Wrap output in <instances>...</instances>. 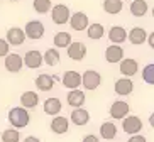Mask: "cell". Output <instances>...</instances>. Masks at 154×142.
<instances>
[{"label": "cell", "instance_id": "obj_18", "mask_svg": "<svg viewBox=\"0 0 154 142\" xmlns=\"http://www.w3.org/2000/svg\"><path fill=\"white\" fill-rule=\"evenodd\" d=\"M69 128V120L66 119V117H61V115H56L54 119H53V122H51V130L54 134H58V135H63V134L68 132Z\"/></svg>", "mask_w": 154, "mask_h": 142}, {"label": "cell", "instance_id": "obj_33", "mask_svg": "<svg viewBox=\"0 0 154 142\" xmlns=\"http://www.w3.org/2000/svg\"><path fill=\"white\" fill-rule=\"evenodd\" d=\"M9 49H10V46L7 44V41L5 39H0V58H4V56L9 54Z\"/></svg>", "mask_w": 154, "mask_h": 142}, {"label": "cell", "instance_id": "obj_36", "mask_svg": "<svg viewBox=\"0 0 154 142\" xmlns=\"http://www.w3.org/2000/svg\"><path fill=\"white\" fill-rule=\"evenodd\" d=\"M24 142H41V139L36 137V135H29V137L24 139Z\"/></svg>", "mask_w": 154, "mask_h": 142}, {"label": "cell", "instance_id": "obj_34", "mask_svg": "<svg viewBox=\"0 0 154 142\" xmlns=\"http://www.w3.org/2000/svg\"><path fill=\"white\" fill-rule=\"evenodd\" d=\"M127 142H147V139L144 137V135H131V139H129V140Z\"/></svg>", "mask_w": 154, "mask_h": 142}, {"label": "cell", "instance_id": "obj_35", "mask_svg": "<svg viewBox=\"0 0 154 142\" xmlns=\"http://www.w3.org/2000/svg\"><path fill=\"white\" fill-rule=\"evenodd\" d=\"M82 142H100V139L97 137V135H93V134H88V135H85V137H83Z\"/></svg>", "mask_w": 154, "mask_h": 142}, {"label": "cell", "instance_id": "obj_38", "mask_svg": "<svg viewBox=\"0 0 154 142\" xmlns=\"http://www.w3.org/2000/svg\"><path fill=\"white\" fill-rule=\"evenodd\" d=\"M12 2H19V0H12Z\"/></svg>", "mask_w": 154, "mask_h": 142}, {"label": "cell", "instance_id": "obj_31", "mask_svg": "<svg viewBox=\"0 0 154 142\" xmlns=\"http://www.w3.org/2000/svg\"><path fill=\"white\" fill-rule=\"evenodd\" d=\"M32 7H34V10L37 14H48L51 10V7H53V4H51V0H34Z\"/></svg>", "mask_w": 154, "mask_h": 142}, {"label": "cell", "instance_id": "obj_13", "mask_svg": "<svg viewBox=\"0 0 154 142\" xmlns=\"http://www.w3.org/2000/svg\"><path fill=\"white\" fill-rule=\"evenodd\" d=\"M7 44L9 46H20L24 41H26V34L20 27H12L7 31Z\"/></svg>", "mask_w": 154, "mask_h": 142}, {"label": "cell", "instance_id": "obj_15", "mask_svg": "<svg viewBox=\"0 0 154 142\" xmlns=\"http://www.w3.org/2000/svg\"><path fill=\"white\" fill-rule=\"evenodd\" d=\"M42 108H44V113L46 115H53V117H56V115H59V112H61V108H63V103H61L59 98L53 96V98L44 100Z\"/></svg>", "mask_w": 154, "mask_h": 142}, {"label": "cell", "instance_id": "obj_37", "mask_svg": "<svg viewBox=\"0 0 154 142\" xmlns=\"http://www.w3.org/2000/svg\"><path fill=\"white\" fill-rule=\"evenodd\" d=\"M149 46L154 47V34H149Z\"/></svg>", "mask_w": 154, "mask_h": 142}, {"label": "cell", "instance_id": "obj_29", "mask_svg": "<svg viewBox=\"0 0 154 142\" xmlns=\"http://www.w3.org/2000/svg\"><path fill=\"white\" fill-rule=\"evenodd\" d=\"M42 61H44L48 66H56V64L59 63V51L49 47V49L42 54Z\"/></svg>", "mask_w": 154, "mask_h": 142}, {"label": "cell", "instance_id": "obj_4", "mask_svg": "<svg viewBox=\"0 0 154 142\" xmlns=\"http://www.w3.org/2000/svg\"><path fill=\"white\" fill-rule=\"evenodd\" d=\"M122 130L129 135H136L142 130V120L137 115H127L125 119H122Z\"/></svg>", "mask_w": 154, "mask_h": 142}, {"label": "cell", "instance_id": "obj_22", "mask_svg": "<svg viewBox=\"0 0 154 142\" xmlns=\"http://www.w3.org/2000/svg\"><path fill=\"white\" fill-rule=\"evenodd\" d=\"M37 103H39V95H37L36 92H24L22 95H20V105H22V108H34V107H37Z\"/></svg>", "mask_w": 154, "mask_h": 142}, {"label": "cell", "instance_id": "obj_19", "mask_svg": "<svg viewBox=\"0 0 154 142\" xmlns=\"http://www.w3.org/2000/svg\"><path fill=\"white\" fill-rule=\"evenodd\" d=\"M139 71V63L132 58H127V59H122L120 61V73L125 74L127 78L129 76H134V74Z\"/></svg>", "mask_w": 154, "mask_h": 142}, {"label": "cell", "instance_id": "obj_8", "mask_svg": "<svg viewBox=\"0 0 154 142\" xmlns=\"http://www.w3.org/2000/svg\"><path fill=\"white\" fill-rule=\"evenodd\" d=\"M66 51H68L69 59H73V61H82L83 58L86 56V46L83 44V42H80V41L71 42V44L66 47Z\"/></svg>", "mask_w": 154, "mask_h": 142}, {"label": "cell", "instance_id": "obj_21", "mask_svg": "<svg viewBox=\"0 0 154 142\" xmlns=\"http://www.w3.org/2000/svg\"><path fill=\"white\" fill-rule=\"evenodd\" d=\"M127 39H129L132 44L139 46V44H144L146 42V39H147V32H146L142 27H132L131 32H127Z\"/></svg>", "mask_w": 154, "mask_h": 142}, {"label": "cell", "instance_id": "obj_23", "mask_svg": "<svg viewBox=\"0 0 154 142\" xmlns=\"http://www.w3.org/2000/svg\"><path fill=\"white\" fill-rule=\"evenodd\" d=\"M36 88L39 92H49L51 88L54 86V76H49V74H39L36 78Z\"/></svg>", "mask_w": 154, "mask_h": 142}, {"label": "cell", "instance_id": "obj_26", "mask_svg": "<svg viewBox=\"0 0 154 142\" xmlns=\"http://www.w3.org/2000/svg\"><path fill=\"white\" fill-rule=\"evenodd\" d=\"M86 34H88V37L90 39H93V41H98V39H102L105 34V27L102 26V24L95 22V24H88V27H86Z\"/></svg>", "mask_w": 154, "mask_h": 142}, {"label": "cell", "instance_id": "obj_14", "mask_svg": "<svg viewBox=\"0 0 154 142\" xmlns=\"http://www.w3.org/2000/svg\"><path fill=\"white\" fill-rule=\"evenodd\" d=\"M68 120L73 122L75 125H78V127H83V125H86L90 122V113H88V110H85V108H75V110L71 112Z\"/></svg>", "mask_w": 154, "mask_h": 142}, {"label": "cell", "instance_id": "obj_10", "mask_svg": "<svg viewBox=\"0 0 154 142\" xmlns=\"http://www.w3.org/2000/svg\"><path fill=\"white\" fill-rule=\"evenodd\" d=\"M5 69L7 71H10V73H19L20 69H22L24 63H22V56L20 54H15V53H12V54H7L5 56Z\"/></svg>", "mask_w": 154, "mask_h": 142}, {"label": "cell", "instance_id": "obj_11", "mask_svg": "<svg viewBox=\"0 0 154 142\" xmlns=\"http://www.w3.org/2000/svg\"><path fill=\"white\" fill-rule=\"evenodd\" d=\"M80 85H82V74L76 73V71H66V73L63 74V86L68 88V90H76V88H80Z\"/></svg>", "mask_w": 154, "mask_h": 142}, {"label": "cell", "instance_id": "obj_2", "mask_svg": "<svg viewBox=\"0 0 154 142\" xmlns=\"http://www.w3.org/2000/svg\"><path fill=\"white\" fill-rule=\"evenodd\" d=\"M49 12H51V19H53V22L58 24V26L66 24L69 20V15H71L69 7H68V5H63V4H58V5H54V7H51Z\"/></svg>", "mask_w": 154, "mask_h": 142}, {"label": "cell", "instance_id": "obj_3", "mask_svg": "<svg viewBox=\"0 0 154 142\" xmlns=\"http://www.w3.org/2000/svg\"><path fill=\"white\" fill-rule=\"evenodd\" d=\"M100 83H102V76H100V73L95 71V69H88V71H85L82 74V85L85 90L93 92V90H97L100 86Z\"/></svg>", "mask_w": 154, "mask_h": 142}, {"label": "cell", "instance_id": "obj_28", "mask_svg": "<svg viewBox=\"0 0 154 142\" xmlns=\"http://www.w3.org/2000/svg\"><path fill=\"white\" fill-rule=\"evenodd\" d=\"M53 42H54V46L56 47H68L69 44L73 42V39H71V34L69 32H64V31H61V32H58L54 36V39H53Z\"/></svg>", "mask_w": 154, "mask_h": 142}, {"label": "cell", "instance_id": "obj_1", "mask_svg": "<svg viewBox=\"0 0 154 142\" xmlns=\"http://www.w3.org/2000/svg\"><path fill=\"white\" fill-rule=\"evenodd\" d=\"M7 117H9V122L14 128H24V127H27L29 122H31L29 112L26 110V108H22V107H14V108H10Z\"/></svg>", "mask_w": 154, "mask_h": 142}, {"label": "cell", "instance_id": "obj_27", "mask_svg": "<svg viewBox=\"0 0 154 142\" xmlns=\"http://www.w3.org/2000/svg\"><path fill=\"white\" fill-rule=\"evenodd\" d=\"M103 10L107 12V14H112V15H115V14H119L120 10H122V7H124V2L122 0H103Z\"/></svg>", "mask_w": 154, "mask_h": 142}, {"label": "cell", "instance_id": "obj_12", "mask_svg": "<svg viewBox=\"0 0 154 142\" xmlns=\"http://www.w3.org/2000/svg\"><path fill=\"white\" fill-rule=\"evenodd\" d=\"M105 59L107 63L110 64H115V63H120L124 59V49L122 46H117V44H112L105 49Z\"/></svg>", "mask_w": 154, "mask_h": 142}, {"label": "cell", "instance_id": "obj_32", "mask_svg": "<svg viewBox=\"0 0 154 142\" xmlns=\"http://www.w3.org/2000/svg\"><path fill=\"white\" fill-rule=\"evenodd\" d=\"M142 78L147 85H154V64H147L144 69H142Z\"/></svg>", "mask_w": 154, "mask_h": 142}, {"label": "cell", "instance_id": "obj_5", "mask_svg": "<svg viewBox=\"0 0 154 142\" xmlns=\"http://www.w3.org/2000/svg\"><path fill=\"white\" fill-rule=\"evenodd\" d=\"M26 37L32 39V41H37L44 36V24L39 22V20H31V22L26 24V29H22Z\"/></svg>", "mask_w": 154, "mask_h": 142}, {"label": "cell", "instance_id": "obj_9", "mask_svg": "<svg viewBox=\"0 0 154 142\" xmlns=\"http://www.w3.org/2000/svg\"><path fill=\"white\" fill-rule=\"evenodd\" d=\"M69 26H71L73 31H86L88 27V15L85 12H76V14L69 15Z\"/></svg>", "mask_w": 154, "mask_h": 142}, {"label": "cell", "instance_id": "obj_25", "mask_svg": "<svg viewBox=\"0 0 154 142\" xmlns=\"http://www.w3.org/2000/svg\"><path fill=\"white\" fill-rule=\"evenodd\" d=\"M149 10V5L146 0H132L131 2V14L136 15V17H142V15L147 14Z\"/></svg>", "mask_w": 154, "mask_h": 142}, {"label": "cell", "instance_id": "obj_17", "mask_svg": "<svg viewBox=\"0 0 154 142\" xmlns=\"http://www.w3.org/2000/svg\"><path fill=\"white\" fill-rule=\"evenodd\" d=\"M85 100H86V95L85 92H82V90H69L68 93V105L73 107V108H82L83 105H85Z\"/></svg>", "mask_w": 154, "mask_h": 142}, {"label": "cell", "instance_id": "obj_7", "mask_svg": "<svg viewBox=\"0 0 154 142\" xmlns=\"http://www.w3.org/2000/svg\"><path fill=\"white\" fill-rule=\"evenodd\" d=\"M22 63L26 64L29 69L41 68V64H42V54L37 49H31V51H27V53H26V56L22 58Z\"/></svg>", "mask_w": 154, "mask_h": 142}, {"label": "cell", "instance_id": "obj_20", "mask_svg": "<svg viewBox=\"0 0 154 142\" xmlns=\"http://www.w3.org/2000/svg\"><path fill=\"white\" fill-rule=\"evenodd\" d=\"M109 39L112 41V44H122L127 39V31L122 27V26H113L109 31Z\"/></svg>", "mask_w": 154, "mask_h": 142}, {"label": "cell", "instance_id": "obj_24", "mask_svg": "<svg viewBox=\"0 0 154 142\" xmlns=\"http://www.w3.org/2000/svg\"><path fill=\"white\" fill-rule=\"evenodd\" d=\"M117 125L113 122H103L100 125V135L105 139V140H112V139L117 137Z\"/></svg>", "mask_w": 154, "mask_h": 142}, {"label": "cell", "instance_id": "obj_39", "mask_svg": "<svg viewBox=\"0 0 154 142\" xmlns=\"http://www.w3.org/2000/svg\"><path fill=\"white\" fill-rule=\"evenodd\" d=\"M131 2H132V0H131Z\"/></svg>", "mask_w": 154, "mask_h": 142}, {"label": "cell", "instance_id": "obj_30", "mask_svg": "<svg viewBox=\"0 0 154 142\" xmlns=\"http://www.w3.org/2000/svg\"><path fill=\"white\" fill-rule=\"evenodd\" d=\"M2 142H19L20 140V134L17 128H5L2 135H0Z\"/></svg>", "mask_w": 154, "mask_h": 142}, {"label": "cell", "instance_id": "obj_6", "mask_svg": "<svg viewBox=\"0 0 154 142\" xmlns=\"http://www.w3.org/2000/svg\"><path fill=\"white\" fill-rule=\"evenodd\" d=\"M129 110L131 108H129V103L127 101L117 100V101H113L112 107H110V117L113 120H122L129 115Z\"/></svg>", "mask_w": 154, "mask_h": 142}, {"label": "cell", "instance_id": "obj_16", "mask_svg": "<svg viewBox=\"0 0 154 142\" xmlns=\"http://www.w3.org/2000/svg\"><path fill=\"white\" fill-rule=\"evenodd\" d=\"M113 90L117 95H131L134 92V83H132L131 78H119L113 85Z\"/></svg>", "mask_w": 154, "mask_h": 142}]
</instances>
